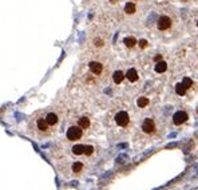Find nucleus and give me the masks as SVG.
Masks as SVG:
<instances>
[{
  "mask_svg": "<svg viewBox=\"0 0 198 190\" xmlns=\"http://www.w3.org/2000/svg\"><path fill=\"white\" fill-rule=\"evenodd\" d=\"M80 137H82V127L72 126L67 130V138L70 141H78Z\"/></svg>",
  "mask_w": 198,
  "mask_h": 190,
  "instance_id": "f257e3e1",
  "label": "nucleus"
},
{
  "mask_svg": "<svg viewBox=\"0 0 198 190\" xmlns=\"http://www.w3.org/2000/svg\"><path fill=\"white\" fill-rule=\"evenodd\" d=\"M115 122L118 126H126L129 123V115L125 111H119L118 114L115 115Z\"/></svg>",
  "mask_w": 198,
  "mask_h": 190,
  "instance_id": "f03ea898",
  "label": "nucleus"
},
{
  "mask_svg": "<svg viewBox=\"0 0 198 190\" xmlns=\"http://www.w3.org/2000/svg\"><path fill=\"white\" fill-rule=\"evenodd\" d=\"M186 119H187V114L185 111H177L173 117L174 125H182L183 122H186Z\"/></svg>",
  "mask_w": 198,
  "mask_h": 190,
  "instance_id": "7ed1b4c3",
  "label": "nucleus"
},
{
  "mask_svg": "<svg viewBox=\"0 0 198 190\" xmlns=\"http://www.w3.org/2000/svg\"><path fill=\"white\" fill-rule=\"evenodd\" d=\"M158 28L159 30H167L170 26H172V20H170V18H167V16H162V18H159L158 20Z\"/></svg>",
  "mask_w": 198,
  "mask_h": 190,
  "instance_id": "20e7f679",
  "label": "nucleus"
},
{
  "mask_svg": "<svg viewBox=\"0 0 198 190\" xmlns=\"http://www.w3.org/2000/svg\"><path fill=\"white\" fill-rule=\"evenodd\" d=\"M154 121L153 119H145V122L142 123V128H143V131L147 134H150V133H153L154 131Z\"/></svg>",
  "mask_w": 198,
  "mask_h": 190,
  "instance_id": "39448f33",
  "label": "nucleus"
},
{
  "mask_svg": "<svg viewBox=\"0 0 198 190\" xmlns=\"http://www.w3.org/2000/svg\"><path fill=\"white\" fill-rule=\"evenodd\" d=\"M90 70H91L94 74H96V75H98V74L102 72L103 66L100 63H98V62H91V63H90Z\"/></svg>",
  "mask_w": 198,
  "mask_h": 190,
  "instance_id": "423d86ee",
  "label": "nucleus"
},
{
  "mask_svg": "<svg viewBox=\"0 0 198 190\" xmlns=\"http://www.w3.org/2000/svg\"><path fill=\"white\" fill-rule=\"evenodd\" d=\"M126 78L130 80V82H137V80H138V72H137L134 69H130L126 74Z\"/></svg>",
  "mask_w": 198,
  "mask_h": 190,
  "instance_id": "0eeeda50",
  "label": "nucleus"
},
{
  "mask_svg": "<svg viewBox=\"0 0 198 190\" xmlns=\"http://www.w3.org/2000/svg\"><path fill=\"white\" fill-rule=\"evenodd\" d=\"M36 125H38V128L40 131H46L47 128H48V122L46 121V118H40V119H38V122H36Z\"/></svg>",
  "mask_w": 198,
  "mask_h": 190,
  "instance_id": "6e6552de",
  "label": "nucleus"
},
{
  "mask_svg": "<svg viewBox=\"0 0 198 190\" xmlns=\"http://www.w3.org/2000/svg\"><path fill=\"white\" fill-rule=\"evenodd\" d=\"M46 121L48 122L50 126H54V125L58 123V117H56V114H54V113H48L46 117Z\"/></svg>",
  "mask_w": 198,
  "mask_h": 190,
  "instance_id": "1a4fd4ad",
  "label": "nucleus"
},
{
  "mask_svg": "<svg viewBox=\"0 0 198 190\" xmlns=\"http://www.w3.org/2000/svg\"><path fill=\"white\" fill-rule=\"evenodd\" d=\"M123 78H125V75H123L122 71H115V72H114V75H113V79H114V82H115L116 84L122 83L123 82Z\"/></svg>",
  "mask_w": 198,
  "mask_h": 190,
  "instance_id": "9d476101",
  "label": "nucleus"
},
{
  "mask_svg": "<svg viewBox=\"0 0 198 190\" xmlns=\"http://www.w3.org/2000/svg\"><path fill=\"white\" fill-rule=\"evenodd\" d=\"M167 70V64H166V62H162V60H161V62H158L155 64V71L158 74H162V72H165V71Z\"/></svg>",
  "mask_w": 198,
  "mask_h": 190,
  "instance_id": "9b49d317",
  "label": "nucleus"
},
{
  "mask_svg": "<svg viewBox=\"0 0 198 190\" xmlns=\"http://www.w3.org/2000/svg\"><path fill=\"white\" fill-rule=\"evenodd\" d=\"M72 153L75 155H80V154H85V146L83 145H75L72 147Z\"/></svg>",
  "mask_w": 198,
  "mask_h": 190,
  "instance_id": "f8f14e48",
  "label": "nucleus"
},
{
  "mask_svg": "<svg viewBox=\"0 0 198 190\" xmlns=\"http://www.w3.org/2000/svg\"><path fill=\"white\" fill-rule=\"evenodd\" d=\"M78 125H79V127H82V128H87L90 126V119L89 118H86V117H82L78 121Z\"/></svg>",
  "mask_w": 198,
  "mask_h": 190,
  "instance_id": "ddd939ff",
  "label": "nucleus"
},
{
  "mask_svg": "<svg viewBox=\"0 0 198 190\" xmlns=\"http://www.w3.org/2000/svg\"><path fill=\"white\" fill-rule=\"evenodd\" d=\"M123 43L129 47V48H131V47H134L137 44V40L134 39V38H131V36H129V38H125V40H123Z\"/></svg>",
  "mask_w": 198,
  "mask_h": 190,
  "instance_id": "4468645a",
  "label": "nucleus"
},
{
  "mask_svg": "<svg viewBox=\"0 0 198 190\" xmlns=\"http://www.w3.org/2000/svg\"><path fill=\"white\" fill-rule=\"evenodd\" d=\"M175 93L178 94V95H185V93H186V87L183 86L182 83H177V84H175Z\"/></svg>",
  "mask_w": 198,
  "mask_h": 190,
  "instance_id": "2eb2a0df",
  "label": "nucleus"
},
{
  "mask_svg": "<svg viewBox=\"0 0 198 190\" xmlns=\"http://www.w3.org/2000/svg\"><path fill=\"white\" fill-rule=\"evenodd\" d=\"M125 12L129 13V15L135 12V5H134V3H127V4L125 5Z\"/></svg>",
  "mask_w": 198,
  "mask_h": 190,
  "instance_id": "dca6fc26",
  "label": "nucleus"
},
{
  "mask_svg": "<svg viewBox=\"0 0 198 190\" xmlns=\"http://www.w3.org/2000/svg\"><path fill=\"white\" fill-rule=\"evenodd\" d=\"M83 169V164L82 162H75V164L72 165V171L74 173H80Z\"/></svg>",
  "mask_w": 198,
  "mask_h": 190,
  "instance_id": "f3484780",
  "label": "nucleus"
},
{
  "mask_svg": "<svg viewBox=\"0 0 198 190\" xmlns=\"http://www.w3.org/2000/svg\"><path fill=\"white\" fill-rule=\"evenodd\" d=\"M137 103H138L139 107H145V106H147V104H149V99H147V98H145V97H142V98H139Z\"/></svg>",
  "mask_w": 198,
  "mask_h": 190,
  "instance_id": "a211bd4d",
  "label": "nucleus"
},
{
  "mask_svg": "<svg viewBox=\"0 0 198 190\" xmlns=\"http://www.w3.org/2000/svg\"><path fill=\"white\" fill-rule=\"evenodd\" d=\"M182 84L186 87V90L187 89H190L192 87V84H193V80L190 79V78H183V80H182Z\"/></svg>",
  "mask_w": 198,
  "mask_h": 190,
  "instance_id": "6ab92c4d",
  "label": "nucleus"
},
{
  "mask_svg": "<svg viewBox=\"0 0 198 190\" xmlns=\"http://www.w3.org/2000/svg\"><path fill=\"white\" fill-rule=\"evenodd\" d=\"M94 153V147L92 146H85V154L86 155H91Z\"/></svg>",
  "mask_w": 198,
  "mask_h": 190,
  "instance_id": "aec40b11",
  "label": "nucleus"
},
{
  "mask_svg": "<svg viewBox=\"0 0 198 190\" xmlns=\"http://www.w3.org/2000/svg\"><path fill=\"white\" fill-rule=\"evenodd\" d=\"M146 44H147V42H146V40H139V47H141V48H145V47H146Z\"/></svg>",
  "mask_w": 198,
  "mask_h": 190,
  "instance_id": "412c9836",
  "label": "nucleus"
},
{
  "mask_svg": "<svg viewBox=\"0 0 198 190\" xmlns=\"http://www.w3.org/2000/svg\"><path fill=\"white\" fill-rule=\"evenodd\" d=\"M154 60H155V62H161V60H162V55H157L154 58Z\"/></svg>",
  "mask_w": 198,
  "mask_h": 190,
  "instance_id": "4be33fe9",
  "label": "nucleus"
},
{
  "mask_svg": "<svg viewBox=\"0 0 198 190\" xmlns=\"http://www.w3.org/2000/svg\"><path fill=\"white\" fill-rule=\"evenodd\" d=\"M197 24H198V23H197Z\"/></svg>",
  "mask_w": 198,
  "mask_h": 190,
  "instance_id": "5701e85b",
  "label": "nucleus"
}]
</instances>
